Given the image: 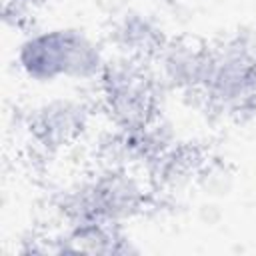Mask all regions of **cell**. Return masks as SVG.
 I'll return each instance as SVG.
<instances>
[{
	"label": "cell",
	"mask_w": 256,
	"mask_h": 256,
	"mask_svg": "<svg viewBox=\"0 0 256 256\" xmlns=\"http://www.w3.org/2000/svg\"><path fill=\"white\" fill-rule=\"evenodd\" d=\"M22 70L38 82L92 76L100 64L96 46L76 30H44L28 36L18 50Z\"/></svg>",
	"instance_id": "1"
}]
</instances>
